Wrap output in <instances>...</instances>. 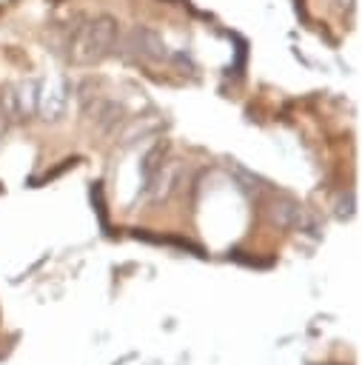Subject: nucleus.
I'll return each mask as SVG.
<instances>
[{"label": "nucleus", "mask_w": 362, "mask_h": 365, "mask_svg": "<svg viewBox=\"0 0 362 365\" xmlns=\"http://www.w3.org/2000/svg\"><path fill=\"white\" fill-rule=\"evenodd\" d=\"M117 20L97 14V17H77L74 23H68V37H66V48L68 57L77 63H94L103 54H108L117 43Z\"/></svg>", "instance_id": "f257e3e1"}, {"label": "nucleus", "mask_w": 362, "mask_h": 365, "mask_svg": "<svg viewBox=\"0 0 362 365\" xmlns=\"http://www.w3.org/2000/svg\"><path fill=\"white\" fill-rule=\"evenodd\" d=\"M117 43H123L134 57H143V60H165L168 57V48L162 43V37L145 26H134L123 40L117 37Z\"/></svg>", "instance_id": "f03ea898"}]
</instances>
